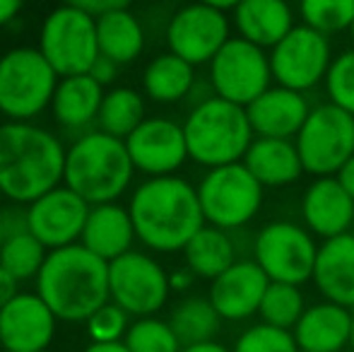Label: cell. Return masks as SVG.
I'll return each mask as SVG.
<instances>
[{"label":"cell","mask_w":354,"mask_h":352,"mask_svg":"<svg viewBox=\"0 0 354 352\" xmlns=\"http://www.w3.org/2000/svg\"><path fill=\"white\" fill-rule=\"evenodd\" d=\"M301 24L333 37L347 32L354 22V0H299Z\"/></svg>","instance_id":"836d02e7"},{"label":"cell","mask_w":354,"mask_h":352,"mask_svg":"<svg viewBox=\"0 0 354 352\" xmlns=\"http://www.w3.org/2000/svg\"><path fill=\"white\" fill-rule=\"evenodd\" d=\"M212 94L248 106L272 87L270 53L241 37H232L210 61Z\"/></svg>","instance_id":"8fae6325"},{"label":"cell","mask_w":354,"mask_h":352,"mask_svg":"<svg viewBox=\"0 0 354 352\" xmlns=\"http://www.w3.org/2000/svg\"><path fill=\"white\" fill-rule=\"evenodd\" d=\"M181 352H232V348H227L219 340H207V343H196V345H183Z\"/></svg>","instance_id":"bcb514c9"},{"label":"cell","mask_w":354,"mask_h":352,"mask_svg":"<svg viewBox=\"0 0 354 352\" xmlns=\"http://www.w3.org/2000/svg\"><path fill=\"white\" fill-rule=\"evenodd\" d=\"M136 239V227H133L128 207L118 205V203H104V205L89 207L80 244L106 263H111L123 254L133 251Z\"/></svg>","instance_id":"603a6c76"},{"label":"cell","mask_w":354,"mask_h":352,"mask_svg":"<svg viewBox=\"0 0 354 352\" xmlns=\"http://www.w3.org/2000/svg\"><path fill=\"white\" fill-rule=\"evenodd\" d=\"M29 232V215H27V205H12L0 207V237L5 239H12V237L27 234Z\"/></svg>","instance_id":"f35d334b"},{"label":"cell","mask_w":354,"mask_h":352,"mask_svg":"<svg viewBox=\"0 0 354 352\" xmlns=\"http://www.w3.org/2000/svg\"><path fill=\"white\" fill-rule=\"evenodd\" d=\"M145 118L147 116H145L142 94L133 87H113L104 94L102 109H99V116H97V126L99 131L126 140Z\"/></svg>","instance_id":"4dcf8cb0"},{"label":"cell","mask_w":354,"mask_h":352,"mask_svg":"<svg viewBox=\"0 0 354 352\" xmlns=\"http://www.w3.org/2000/svg\"><path fill=\"white\" fill-rule=\"evenodd\" d=\"M17 285H19V282L15 280V277L10 275V272L5 270L3 266H0V311H3L5 306H8L10 302H12L15 297L19 295Z\"/></svg>","instance_id":"b9f144b4"},{"label":"cell","mask_w":354,"mask_h":352,"mask_svg":"<svg viewBox=\"0 0 354 352\" xmlns=\"http://www.w3.org/2000/svg\"><path fill=\"white\" fill-rule=\"evenodd\" d=\"M131 352H181L183 345L174 333L171 324L157 316H142L131 324L126 340Z\"/></svg>","instance_id":"e575fe53"},{"label":"cell","mask_w":354,"mask_h":352,"mask_svg":"<svg viewBox=\"0 0 354 352\" xmlns=\"http://www.w3.org/2000/svg\"><path fill=\"white\" fill-rule=\"evenodd\" d=\"M196 272L191 270V268H176V270L169 272V285H171V292H186L193 287V282H196Z\"/></svg>","instance_id":"7bdbcfd3"},{"label":"cell","mask_w":354,"mask_h":352,"mask_svg":"<svg viewBox=\"0 0 354 352\" xmlns=\"http://www.w3.org/2000/svg\"><path fill=\"white\" fill-rule=\"evenodd\" d=\"M236 34L261 48H275L292 32L294 10L289 0H241L234 10Z\"/></svg>","instance_id":"cb8c5ba5"},{"label":"cell","mask_w":354,"mask_h":352,"mask_svg":"<svg viewBox=\"0 0 354 352\" xmlns=\"http://www.w3.org/2000/svg\"><path fill=\"white\" fill-rule=\"evenodd\" d=\"M48 249L32 234H19L12 239L3 241V249H0V266L10 272L17 282L24 280H37V275L41 272L44 263H46Z\"/></svg>","instance_id":"d6a6232c"},{"label":"cell","mask_w":354,"mask_h":352,"mask_svg":"<svg viewBox=\"0 0 354 352\" xmlns=\"http://www.w3.org/2000/svg\"><path fill=\"white\" fill-rule=\"evenodd\" d=\"M311 280L323 299L354 311V232L318 246Z\"/></svg>","instance_id":"7402d4cb"},{"label":"cell","mask_w":354,"mask_h":352,"mask_svg":"<svg viewBox=\"0 0 354 352\" xmlns=\"http://www.w3.org/2000/svg\"><path fill=\"white\" fill-rule=\"evenodd\" d=\"M3 198H5V196H3V191H0V205H3Z\"/></svg>","instance_id":"816d5d0a"},{"label":"cell","mask_w":354,"mask_h":352,"mask_svg":"<svg viewBox=\"0 0 354 352\" xmlns=\"http://www.w3.org/2000/svg\"><path fill=\"white\" fill-rule=\"evenodd\" d=\"M263 196L266 188L243 162L207 169L198 183V201L205 222L224 232L241 230L256 220L263 207Z\"/></svg>","instance_id":"52a82bcc"},{"label":"cell","mask_w":354,"mask_h":352,"mask_svg":"<svg viewBox=\"0 0 354 352\" xmlns=\"http://www.w3.org/2000/svg\"><path fill=\"white\" fill-rule=\"evenodd\" d=\"M294 145L306 174L335 176L354 157V116L333 102L318 104L294 138Z\"/></svg>","instance_id":"9c48e42d"},{"label":"cell","mask_w":354,"mask_h":352,"mask_svg":"<svg viewBox=\"0 0 354 352\" xmlns=\"http://www.w3.org/2000/svg\"><path fill=\"white\" fill-rule=\"evenodd\" d=\"M198 3L210 5V8L222 10V12H229V10H236V5L241 3V0H198Z\"/></svg>","instance_id":"c3c4849f"},{"label":"cell","mask_w":354,"mask_h":352,"mask_svg":"<svg viewBox=\"0 0 354 352\" xmlns=\"http://www.w3.org/2000/svg\"><path fill=\"white\" fill-rule=\"evenodd\" d=\"M232 39V22L227 12L210 5L191 3L171 15L167 27L169 51L191 66H210L219 48Z\"/></svg>","instance_id":"5bb4252c"},{"label":"cell","mask_w":354,"mask_h":352,"mask_svg":"<svg viewBox=\"0 0 354 352\" xmlns=\"http://www.w3.org/2000/svg\"><path fill=\"white\" fill-rule=\"evenodd\" d=\"M66 147L32 121L0 123V191L8 201L29 205L63 183Z\"/></svg>","instance_id":"7a4b0ae2"},{"label":"cell","mask_w":354,"mask_h":352,"mask_svg":"<svg viewBox=\"0 0 354 352\" xmlns=\"http://www.w3.org/2000/svg\"><path fill=\"white\" fill-rule=\"evenodd\" d=\"M326 92L335 106L345 109L354 116V48L333 58L326 77Z\"/></svg>","instance_id":"74e56055"},{"label":"cell","mask_w":354,"mask_h":352,"mask_svg":"<svg viewBox=\"0 0 354 352\" xmlns=\"http://www.w3.org/2000/svg\"><path fill=\"white\" fill-rule=\"evenodd\" d=\"M354 311L335 302L308 304L292 328L299 352H345L352 343Z\"/></svg>","instance_id":"44dd1931"},{"label":"cell","mask_w":354,"mask_h":352,"mask_svg":"<svg viewBox=\"0 0 354 352\" xmlns=\"http://www.w3.org/2000/svg\"><path fill=\"white\" fill-rule=\"evenodd\" d=\"M333 58L335 56H333L330 37L306 24H297L275 48H270L272 80L275 85L308 92L326 82Z\"/></svg>","instance_id":"4fadbf2b"},{"label":"cell","mask_w":354,"mask_h":352,"mask_svg":"<svg viewBox=\"0 0 354 352\" xmlns=\"http://www.w3.org/2000/svg\"><path fill=\"white\" fill-rule=\"evenodd\" d=\"M335 176H337V181H340L342 186H345V191L354 198V157H350V160H347V165L342 167V169L337 172Z\"/></svg>","instance_id":"f6af8a7d"},{"label":"cell","mask_w":354,"mask_h":352,"mask_svg":"<svg viewBox=\"0 0 354 352\" xmlns=\"http://www.w3.org/2000/svg\"><path fill=\"white\" fill-rule=\"evenodd\" d=\"M301 217L304 227L323 241L350 234L354 230V198L337 176H318L304 191Z\"/></svg>","instance_id":"d6986e66"},{"label":"cell","mask_w":354,"mask_h":352,"mask_svg":"<svg viewBox=\"0 0 354 352\" xmlns=\"http://www.w3.org/2000/svg\"><path fill=\"white\" fill-rule=\"evenodd\" d=\"M89 203L68 186H58L27 205L29 232L48 251L77 244L89 215Z\"/></svg>","instance_id":"2e32d148"},{"label":"cell","mask_w":354,"mask_h":352,"mask_svg":"<svg viewBox=\"0 0 354 352\" xmlns=\"http://www.w3.org/2000/svg\"><path fill=\"white\" fill-rule=\"evenodd\" d=\"M58 80L39 48H10L0 56V113L8 121H32L51 106Z\"/></svg>","instance_id":"8992f818"},{"label":"cell","mask_w":354,"mask_h":352,"mask_svg":"<svg viewBox=\"0 0 354 352\" xmlns=\"http://www.w3.org/2000/svg\"><path fill=\"white\" fill-rule=\"evenodd\" d=\"M82 352H131L126 343H89Z\"/></svg>","instance_id":"7dc6e473"},{"label":"cell","mask_w":354,"mask_h":352,"mask_svg":"<svg viewBox=\"0 0 354 352\" xmlns=\"http://www.w3.org/2000/svg\"><path fill=\"white\" fill-rule=\"evenodd\" d=\"M350 350L354 352V324H352V343H350Z\"/></svg>","instance_id":"f907efd6"},{"label":"cell","mask_w":354,"mask_h":352,"mask_svg":"<svg viewBox=\"0 0 354 352\" xmlns=\"http://www.w3.org/2000/svg\"><path fill=\"white\" fill-rule=\"evenodd\" d=\"M232 352H299V345L292 331L261 321L239 333Z\"/></svg>","instance_id":"d590c367"},{"label":"cell","mask_w":354,"mask_h":352,"mask_svg":"<svg viewBox=\"0 0 354 352\" xmlns=\"http://www.w3.org/2000/svg\"><path fill=\"white\" fill-rule=\"evenodd\" d=\"M37 295L48 304L58 321L87 324V319L111 302L109 263L82 244L48 251L37 275Z\"/></svg>","instance_id":"3957f363"},{"label":"cell","mask_w":354,"mask_h":352,"mask_svg":"<svg viewBox=\"0 0 354 352\" xmlns=\"http://www.w3.org/2000/svg\"><path fill=\"white\" fill-rule=\"evenodd\" d=\"M109 290L111 302L131 316H154L162 311L171 295L169 272L157 259L145 251H128L109 263Z\"/></svg>","instance_id":"7c38bea8"},{"label":"cell","mask_w":354,"mask_h":352,"mask_svg":"<svg viewBox=\"0 0 354 352\" xmlns=\"http://www.w3.org/2000/svg\"><path fill=\"white\" fill-rule=\"evenodd\" d=\"M183 261L186 268L196 272V277L203 280H214L222 275L227 268L236 263V244L232 234L219 227L205 225L183 249Z\"/></svg>","instance_id":"f1b7e54d"},{"label":"cell","mask_w":354,"mask_h":352,"mask_svg":"<svg viewBox=\"0 0 354 352\" xmlns=\"http://www.w3.org/2000/svg\"><path fill=\"white\" fill-rule=\"evenodd\" d=\"M270 285V277L263 272V268L253 259H239L232 268L214 277L210 282L212 306L222 321L241 324L261 311V302L266 297V290Z\"/></svg>","instance_id":"ac0fdd59"},{"label":"cell","mask_w":354,"mask_h":352,"mask_svg":"<svg viewBox=\"0 0 354 352\" xmlns=\"http://www.w3.org/2000/svg\"><path fill=\"white\" fill-rule=\"evenodd\" d=\"M0 352H8V350H0Z\"/></svg>","instance_id":"11a10c76"},{"label":"cell","mask_w":354,"mask_h":352,"mask_svg":"<svg viewBox=\"0 0 354 352\" xmlns=\"http://www.w3.org/2000/svg\"><path fill=\"white\" fill-rule=\"evenodd\" d=\"M46 352H63V350H46Z\"/></svg>","instance_id":"f5cc1de1"},{"label":"cell","mask_w":354,"mask_h":352,"mask_svg":"<svg viewBox=\"0 0 354 352\" xmlns=\"http://www.w3.org/2000/svg\"><path fill=\"white\" fill-rule=\"evenodd\" d=\"M56 314L37 292H19L0 311V350L46 352L56 335Z\"/></svg>","instance_id":"e0dca14e"},{"label":"cell","mask_w":354,"mask_h":352,"mask_svg":"<svg viewBox=\"0 0 354 352\" xmlns=\"http://www.w3.org/2000/svg\"><path fill=\"white\" fill-rule=\"evenodd\" d=\"M128 212L140 244L157 254L183 251L207 225L198 188L176 174L145 178L133 191Z\"/></svg>","instance_id":"6da1fadb"},{"label":"cell","mask_w":354,"mask_h":352,"mask_svg":"<svg viewBox=\"0 0 354 352\" xmlns=\"http://www.w3.org/2000/svg\"><path fill=\"white\" fill-rule=\"evenodd\" d=\"M97 41L102 56L128 66L145 51V29L131 10H111L97 17Z\"/></svg>","instance_id":"4316f807"},{"label":"cell","mask_w":354,"mask_h":352,"mask_svg":"<svg viewBox=\"0 0 354 352\" xmlns=\"http://www.w3.org/2000/svg\"><path fill=\"white\" fill-rule=\"evenodd\" d=\"M136 167L126 140L104 131H87L68 147L63 183L89 205L116 203L131 188Z\"/></svg>","instance_id":"277c9868"},{"label":"cell","mask_w":354,"mask_h":352,"mask_svg":"<svg viewBox=\"0 0 354 352\" xmlns=\"http://www.w3.org/2000/svg\"><path fill=\"white\" fill-rule=\"evenodd\" d=\"M0 249H3V237H0Z\"/></svg>","instance_id":"db71d44e"},{"label":"cell","mask_w":354,"mask_h":352,"mask_svg":"<svg viewBox=\"0 0 354 352\" xmlns=\"http://www.w3.org/2000/svg\"><path fill=\"white\" fill-rule=\"evenodd\" d=\"M89 75H92L94 80H97L102 87H106V85H111V82L116 80V75H118V66L111 61V58L99 56V58H97V63H94V66H92V71H89Z\"/></svg>","instance_id":"60d3db41"},{"label":"cell","mask_w":354,"mask_h":352,"mask_svg":"<svg viewBox=\"0 0 354 352\" xmlns=\"http://www.w3.org/2000/svg\"><path fill=\"white\" fill-rule=\"evenodd\" d=\"M243 165L263 188H284L306 174L294 140L282 138H256L243 157Z\"/></svg>","instance_id":"d4e9b609"},{"label":"cell","mask_w":354,"mask_h":352,"mask_svg":"<svg viewBox=\"0 0 354 352\" xmlns=\"http://www.w3.org/2000/svg\"><path fill=\"white\" fill-rule=\"evenodd\" d=\"M128 155L136 172L147 178L171 176L186 165L188 145L183 123L164 116H149L126 138Z\"/></svg>","instance_id":"9a60e30c"},{"label":"cell","mask_w":354,"mask_h":352,"mask_svg":"<svg viewBox=\"0 0 354 352\" xmlns=\"http://www.w3.org/2000/svg\"><path fill=\"white\" fill-rule=\"evenodd\" d=\"M39 51L58 77L87 75L97 63V17L73 5H61L46 15L39 32Z\"/></svg>","instance_id":"ba28073f"},{"label":"cell","mask_w":354,"mask_h":352,"mask_svg":"<svg viewBox=\"0 0 354 352\" xmlns=\"http://www.w3.org/2000/svg\"><path fill=\"white\" fill-rule=\"evenodd\" d=\"M188 157L205 169L243 162L256 133L248 121L246 106L212 97L198 102L183 121Z\"/></svg>","instance_id":"5b68a950"},{"label":"cell","mask_w":354,"mask_h":352,"mask_svg":"<svg viewBox=\"0 0 354 352\" xmlns=\"http://www.w3.org/2000/svg\"><path fill=\"white\" fill-rule=\"evenodd\" d=\"M306 299L299 285H289V282H270L266 290V297L261 302V316L263 324L277 326V328L292 331L301 314L306 311Z\"/></svg>","instance_id":"1f68e13d"},{"label":"cell","mask_w":354,"mask_h":352,"mask_svg":"<svg viewBox=\"0 0 354 352\" xmlns=\"http://www.w3.org/2000/svg\"><path fill=\"white\" fill-rule=\"evenodd\" d=\"M347 32H350V39H352V44H354V22H352V27L347 29Z\"/></svg>","instance_id":"681fc988"},{"label":"cell","mask_w":354,"mask_h":352,"mask_svg":"<svg viewBox=\"0 0 354 352\" xmlns=\"http://www.w3.org/2000/svg\"><path fill=\"white\" fill-rule=\"evenodd\" d=\"M256 138L294 140L311 113L306 94L282 85H272L246 106Z\"/></svg>","instance_id":"ffe728a7"},{"label":"cell","mask_w":354,"mask_h":352,"mask_svg":"<svg viewBox=\"0 0 354 352\" xmlns=\"http://www.w3.org/2000/svg\"><path fill=\"white\" fill-rule=\"evenodd\" d=\"M66 5H73V8L89 12L92 17H99V15L111 12V10H128L133 0H66Z\"/></svg>","instance_id":"ab89813d"},{"label":"cell","mask_w":354,"mask_h":352,"mask_svg":"<svg viewBox=\"0 0 354 352\" xmlns=\"http://www.w3.org/2000/svg\"><path fill=\"white\" fill-rule=\"evenodd\" d=\"M128 328H131V314L116 302H106L87 319V333L92 343H123Z\"/></svg>","instance_id":"8d00e7d4"},{"label":"cell","mask_w":354,"mask_h":352,"mask_svg":"<svg viewBox=\"0 0 354 352\" xmlns=\"http://www.w3.org/2000/svg\"><path fill=\"white\" fill-rule=\"evenodd\" d=\"M174 333L178 335L181 345H196L217 340V333L222 328V316L212 306L210 297L191 295L183 297L169 316Z\"/></svg>","instance_id":"f546056e"},{"label":"cell","mask_w":354,"mask_h":352,"mask_svg":"<svg viewBox=\"0 0 354 352\" xmlns=\"http://www.w3.org/2000/svg\"><path fill=\"white\" fill-rule=\"evenodd\" d=\"M196 87V66L167 51L154 56L142 73V89L152 102L176 104Z\"/></svg>","instance_id":"83f0119b"},{"label":"cell","mask_w":354,"mask_h":352,"mask_svg":"<svg viewBox=\"0 0 354 352\" xmlns=\"http://www.w3.org/2000/svg\"><path fill=\"white\" fill-rule=\"evenodd\" d=\"M345 352H352V350H345Z\"/></svg>","instance_id":"9f6ffc18"},{"label":"cell","mask_w":354,"mask_h":352,"mask_svg":"<svg viewBox=\"0 0 354 352\" xmlns=\"http://www.w3.org/2000/svg\"><path fill=\"white\" fill-rule=\"evenodd\" d=\"M22 10V0H0V27L10 24Z\"/></svg>","instance_id":"ee69618b"},{"label":"cell","mask_w":354,"mask_h":352,"mask_svg":"<svg viewBox=\"0 0 354 352\" xmlns=\"http://www.w3.org/2000/svg\"><path fill=\"white\" fill-rule=\"evenodd\" d=\"M316 237L304 225L289 220H272L256 234L253 261L263 268L270 282L299 285L313 277L318 259Z\"/></svg>","instance_id":"30bf717a"},{"label":"cell","mask_w":354,"mask_h":352,"mask_svg":"<svg viewBox=\"0 0 354 352\" xmlns=\"http://www.w3.org/2000/svg\"><path fill=\"white\" fill-rule=\"evenodd\" d=\"M104 94V87L89 73L61 77L51 102L53 116L68 131H84L97 121Z\"/></svg>","instance_id":"484cf974"}]
</instances>
